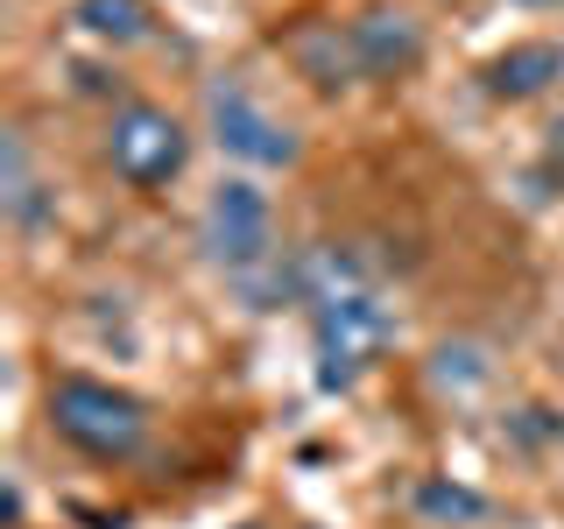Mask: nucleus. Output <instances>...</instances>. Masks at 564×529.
<instances>
[{
    "mask_svg": "<svg viewBox=\"0 0 564 529\" xmlns=\"http://www.w3.org/2000/svg\"><path fill=\"white\" fill-rule=\"evenodd\" d=\"M50 431H57L70 452L113 466V458L141 452V438H149V410H141L128 388H113V381L64 375L57 388H50Z\"/></svg>",
    "mask_w": 564,
    "mask_h": 529,
    "instance_id": "1",
    "label": "nucleus"
},
{
    "mask_svg": "<svg viewBox=\"0 0 564 529\" xmlns=\"http://www.w3.org/2000/svg\"><path fill=\"white\" fill-rule=\"evenodd\" d=\"M388 339H395V311H388L375 290H360V282H339V290L317 296L311 346H317V381H325V388L360 381L367 367L388 353Z\"/></svg>",
    "mask_w": 564,
    "mask_h": 529,
    "instance_id": "2",
    "label": "nucleus"
},
{
    "mask_svg": "<svg viewBox=\"0 0 564 529\" xmlns=\"http://www.w3.org/2000/svg\"><path fill=\"white\" fill-rule=\"evenodd\" d=\"M106 163H113L120 184L163 191L170 176H184V163H191V134H184V120H176L170 106L134 99V106H120L113 128H106Z\"/></svg>",
    "mask_w": 564,
    "mask_h": 529,
    "instance_id": "3",
    "label": "nucleus"
},
{
    "mask_svg": "<svg viewBox=\"0 0 564 529\" xmlns=\"http://www.w3.org/2000/svg\"><path fill=\"white\" fill-rule=\"evenodd\" d=\"M205 247H212V261H226V269H254V261H269V247H275L269 191L247 184V176H226V184L205 198Z\"/></svg>",
    "mask_w": 564,
    "mask_h": 529,
    "instance_id": "4",
    "label": "nucleus"
},
{
    "mask_svg": "<svg viewBox=\"0 0 564 529\" xmlns=\"http://www.w3.org/2000/svg\"><path fill=\"white\" fill-rule=\"evenodd\" d=\"M205 114H212V141H219L226 155H240V163H261V170H290V163H296V134L282 128L275 114H261V106L247 99L234 78L205 93Z\"/></svg>",
    "mask_w": 564,
    "mask_h": 529,
    "instance_id": "5",
    "label": "nucleus"
},
{
    "mask_svg": "<svg viewBox=\"0 0 564 529\" xmlns=\"http://www.w3.org/2000/svg\"><path fill=\"white\" fill-rule=\"evenodd\" d=\"M352 57H360V78H410L423 64V29L402 8H367L346 22Z\"/></svg>",
    "mask_w": 564,
    "mask_h": 529,
    "instance_id": "6",
    "label": "nucleus"
},
{
    "mask_svg": "<svg viewBox=\"0 0 564 529\" xmlns=\"http://www.w3.org/2000/svg\"><path fill=\"white\" fill-rule=\"evenodd\" d=\"M480 78H487L494 99H536L564 78V43H516V50H501Z\"/></svg>",
    "mask_w": 564,
    "mask_h": 529,
    "instance_id": "7",
    "label": "nucleus"
},
{
    "mask_svg": "<svg viewBox=\"0 0 564 529\" xmlns=\"http://www.w3.org/2000/svg\"><path fill=\"white\" fill-rule=\"evenodd\" d=\"M290 57L304 64V78H311V85H325V93H339V85H352V78H360V57H352V35H346L339 22H311V29H296Z\"/></svg>",
    "mask_w": 564,
    "mask_h": 529,
    "instance_id": "8",
    "label": "nucleus"
},
{
    "mask_svg": "<svg viewBox=\"0 0 564 529\" xmlns=\"http://www.w3.org/2000/svg\"><path fill=\"white\" fill-rule=\"evenodd\" d=\"M70 22L85 35H99V43H141V35H149V8H141V0H78Z\"/></svg>",
    "mask_w": 564,
    "mask_h": 529,
    "instance_id": "9",
    "label": "nucleus"
},
{
    "mask_svg": "<svg viewBox=\"0 0 564 529\" xmlns=\"http://www.w3.org/2000/svg\"><path fill=\"white\" fill-rule=\"evenodd\" d=\"M416 508H423V516H487V501L473 487H445V481H423Z\"/></svg>",
    "mask_w": 564,
    "mask_h": 529,
    "instance_id": "10",
    "label": "nucleus"
},
{
    "mask_svg": "<svg viewBox=\"0 0 564 529\" xmlns=\"http://www.w3.org/2000/svg\"><path fill=\"white\" fill-rule=\"evenodd\" d=\"M543 176L564 184V120H551V134H543Z\"/></svg>",
    "mask_w": 564,
    "mask_h": 529,
    "instance_id": "11",
    "label": "nucleus"
},
{
    "mask_svg": "<svg viewBox=\"0 0 564 529\" xmlns=\"http://www.w3.org/2000/svg\"><path fill=\"white\" fill-rule=\"evenodd\" d=\"M522 8H557V0H522Z\"/></svg>",
    "mask_w": 564,
    "mask_h": 529,
    "instance_id": "12",
    "label": "nucleus"
},
{
    "mask_svg": "<svg viewBox=\"0 0 564 529\" xmlns=\"http://www.w3.org/2000/svg\"><path fill=\"white\" fill-rule=\"evenodd\" d=\"M247 529H254V522H247Z\"/></svg>",
    "mask_w": 564,
    "mask_h": 529,
    "instance_id": "13",
    "label": "nucleus"
}]
</instances>
